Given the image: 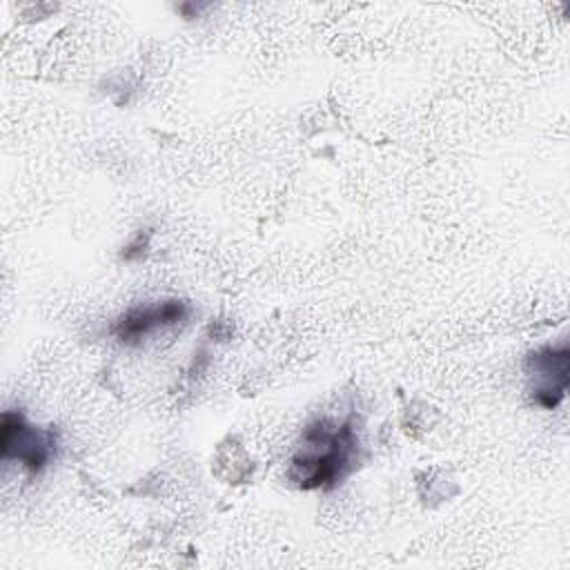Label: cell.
Here are the masks:
<instances>
[{
  "label": "cell",
  "instance_id": "6da1fadb",
  "mask_svg": "<svg viewBox=\"0 0 570 570\" xmlns=\"http://www.w3.org/2000/svg\"><path fill=\"white\" fill-rule=\"evenodd\" d=\"M352 439L350 428L343 425L341 430H327L312 428L307 432V443L303 445V452L294 459V479L303 488H316L325 481H332L336 474H341V468L347 463Z\"/></svg>",
  "mask_w": 570,
  "mask_h": 570
},
{
  "label": "cell",
  "instance_id": "7a4b0ae2",
  "mask_svg": "<svg viewBox=\"0 0 570 570\" xmlns=\"http://www.w3.org/2000/svg\"><path fill=\"white\" fill-rule=\"evenodd\" d=\"M2 456L4 459H18L27 468L38 470L45 465L49 454V443L42 432L27 425L22 416L18 414H4L2 416Z\"/></svg>",
  "mask_w": 570,
  "mask_h": 570
},
{
  "label": "cell",
  "instance_id": "3957f363",
  "mask_svg": "<svg viewBox=\"0 0 570 570\" xmlns=\"http://www.w3.org/2000/svg\"><path fill=\"white\" fill-rule=\"evenodd\" d=\"M187 316V305L180 301H163L156 305H145L129 309L116 325V336L120 341H138L154 334L160 327L176 325Z\"/></svg>",
  "mask_w": 570,
  "mask_h": 570
}]
</instances>
